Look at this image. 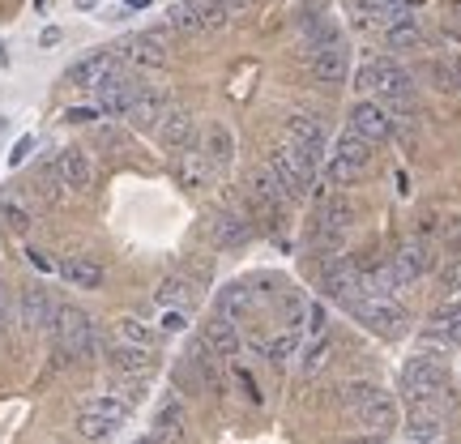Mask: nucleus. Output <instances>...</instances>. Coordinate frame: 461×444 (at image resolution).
<instances>
[{"label": "nucleus", "instance_id": "2eb2a0df", "mask_svg": "<svg viewBox=\"0 0 461 444\" xmlns=\"http://www.w3.org/2000/svg\"><path fill=\"white\" fill-rule=\"evenodd\" d=\"M158 141H163L167 150H176V154H184V150H197L201 141V129H197V115L184 112V107H171V112L163 115V124H158Z\"/></svg>", "mask_w": 461, "mask_h": 444}, {"label": "nucleus", "instance_id": "603ef678", "mask_svg": "<svg viewBox=\"0 0 461 444\" xmlns=\"http://www.w3.org/2000/svg\"><path fill=\"white\" fill-rule=\"evenodd\" d=\"M132 444H158V440H154V436H146V440H132Z\"/></svg>", "mask_w": 461, "mask_h": 444}, {"label": "nucleus", "instance_id": "dca6fc26", "mask_svg": "<svg viewBox=\"0 0 461 444\" xmlns=\"http://www.w3.org/2000/svg\"><path fill=\"white\" fill-rule=\"evenodd\" d=\"M325 295L333 299V304H342V308H350L355 299H363L367 291H363V274L355 261H333L325 265Z\"/></svg>", "mask_w": 461, "mask_h": 444}, {"label": "nucleus", "instance_id": "b1692460", "mask_svg": "<svg viewBox=\"0 0 461 444\" xmlns=\"http://www.w3.org/2000/svg\"><path fill=\"white\" fill-rule=\"evenodd\" d=\"M201 154H205V163L214 167V171L230 167V159H235V132H230L222 120L205 124V141H201Z\"/></svg>", "mask_w": 461, "mask_h": 444}, {"label": "nucleus", "instance_id": "8fccbe9b", "mask_svg": "<svg viewBox=\"0 0 461 444\" xmlns=\"http://www.w3.org/2000/svg\"><path fill=\"white\" fill-rule=\"evenodd\" d=\"M346 444H384V436H372V431H367V436H350Z\"/></svg>", "mask_w": 461, "mask_h": 444}, {"label": "nucleus", "instance_id": "72a5a7b5", "mask_svg": "<svg viewBox=\"0 0 461 444\" xmlns=\"http://www.w3.org/2000/svg\"><path fill=\"white\" fill-rule=\"evenodd\" d=\"M384 43H389V51H419L428 43V34H423V26L414 17H406V22H393L384 31Z\"/></svg>", "mask_w": 461, "mask_h": 444}, {"label": "nucleus", "instance_id": "4468645a", "mask_svg": "<svg viewBox=\"0 0 461 444\" xmlns=\"http://www.w3.org/2000/svg\"><path fill=\"white\" fill-rule=\"evenodd\" d=\"M346 129L355 132V137H363L367 146H380V141H389V132H393V120H389V112H384L380 103L359 99L355 107H350V124H346Z\"/></svg>", "mask_w": 461, "mask_h": 444}, {"label": "nucleus", "instance_id": "c85d7f7f", "mask_svg": "<svg viewBox=\"0 0 461 444\" xmlns=\"http://www.w3.org/2000/svg\"><path fill=\"white\" fill-rule=\"evenodd\" d=\"M112 65H115V51H90L86 60H77V65L68 68L65 82L68 86H90V90H95V86L103 82V73H107Z\"/></svg>", "mask_w": 461, "mask_h": 444}, {"label": "nucleus", "instance_id": "79ce46f5", "mask_svg": "<svg viewBox=\"0 0 461 444\" xmlns=\"http://www.w3.org/2000/svg\"><path fill=\"white\" fill-rule=\"evenodd\" d=\"M308 333H312V338H325V308H321V304L308 308Z\"/></svg>", "mask_w": 461, "mask_h": 444}, {"label": "nucleus", "instance_id": "9d476101", "mask_svg": "<svg viewBox=\"0 0 461 444\" xmlns=\"http://www.w3.org/2000/svg\"><path fill=\"white\" fill-rule=\"evenodd\" d=\"M146 86L132 77L129 68H120V65H112L107 73H103V82L95 86V95H99V112H107V115H124L137 103V95H141Z\"/></svg>", "mask_w": 461, "mask_h": 444}, {"label": "nucleus", "instance_id": "4be33fe9", "mask_svg": "<svg viewBox=\"0 0 461 444\" xmlns=\"http://www.w3.org/2000/svg\"><path fill=\"white\" fill-rule=\"evenodd\" d=\"M188 436V411L180 397H167L158 414H154V440L158 444H180Z\"/></svg>", "mask_w": 461, "mask_h": 444}, {"label": "nucleus", "instance_id": "473e14b6", "mask_svg": "<svg viewBox=\"0 0 461 444\" xmlns=\"http://www.w3.org/2000/svg\"><path fill=\"white\" fill-rule=\"evenodd\" d=\"M188 372H197V380L210 389V394H222V372H218V359L210 355L205 342H197L188 350Z\"/></svg>", "mask_w": 461, "mask_h": 444}, {"label": "nucleus", "instance_id": "412c9836", "mask_svg": "<svg viewBox=\"0 0 461 444\" xmlns=\"http://www.w3.org/2000/svg\"><path fill=\"white\" fill-rule=\"evenodd\" d=\"M56 171H60V184H65L68 193H86L90 180H95V163H90V154L77 146H68L56 154Z\"/></svg>", "mask_w": 461, "mask_h": 444}, {"label": "nucleus", "instance_id": "09e8293b", "mask_svg": "<svg viewBox=\"0 0 461 444\" xmlns=\"http://www.w3.org/2000/svg\"><path fill=\"white\" fill-rule=\"evenodd\" d=\"M31 261L39 265V269H43V274H48V269H56V265L48 261V252H39V248H31Z\"/></svg>", "mask_w": 461, "mask_h": 444}, {"label": "nucleus", "instance_id": "f03ea898", "mask_svg": "<svg viewBox=\"0 0 461 444\" xmlns=\"http://www.w3.org/2000/svg\"><path fill=\"white\" fill-rule=\"evenodd\" d=\"M402 394L406 402H436L453 411V376H448V363L440 355H411L402 367Z\"/></svg>", "mask_w": 461, "mask_h": 444}, {"label": "nucleus", "instance_id": "7ed1b4c3", "mask_svg": "<svg viewBox=\"0 0 461 444\" xmlns=\"http://www.w3.org/2000/svg\"><path fill=\"white\" fill-rule=\"evenodd\" d=\"M342 406H346V414H350L363 431H372V436H384V431L397 423L393 397L384 394L380 385H372V380H350L342 389Z\"/></svg>", "mask_w": 461, "mask_h": 444}, {"label": "nucleus", "instance_id": "5701e85b", "mask_svg": "<svg viewBox=\"0 0 461 444\" xmlns=\"http://www.w3.org/2000/svg\"><path fill=\"white\" fill-rule=\"evenodd\" d=\"M210 240H214V248H244L252 240V227L235 210H214L210 214Z\"/></svg>", "mask_w": 461, "mask_h": 444}, {"label": "nucleus", "instance_id": "423d86ee", "mask_svg": "<svg viewBox=\"0 0 461 444\" xmlns=\"http://www.w3.org/2000/svg\"><path fill=\"white\" fill-rule=\"evenodd\" d=\"M129 414H132V406L120 394H103V397H90L82 411H77V423H73V428H77L82 440L99 444V440H107V436H115V428H120Z\"/></svg>", "mask_w": 461, "mask_h": 444}, {"label": "nucleus", "instance_id": "a18cd8bd", "mask_svg": "<svg viewBox=\"0 0 461 444\" xmlns=\"http://www.w3.org/2000/svg\"><path fill=\"white\" fill-rule=\"evenodd\" d=\"M9 316H14V304H9V291L0 286V333H5V325H9Z\"/></svg>", "mask_w": 461, "mask_h": 444}, {"label": "nucleus", "instance_id": "f8f14e48", "mask_svg": "<svg viewBox=\"0 0 461 444\" xmlns=\"http://www.w3.org/2000/svg\"><path fill=\"white\" fill-rule=\"evenodd\" d=\"M389 261H393L397 286H402V291H411V286L423 278V274H431V269H436V252L428 248V240H411V244L397 248Z\"/></svg>", "mask_w": 461, "mask_h": 444}, {"label": "nucleus", "instance_id": "e433bc0d", "mask_svg": "<svg viewBox=\"0 0 461 444\" xmlns=\"http://www.w3.org/2000/svg\"><path fill=\"white\" fill-rule=\"evenodd\" d=\"M431 82H436V90H445V95H453V90H461V56H445V60H431Z\"/></svg>", "mask_w": 461, "mask_h": 444}, {"label": "nucleus", "instance_id": "bb28decb", "mask_svg": "<svg viewBox=\"0 0 461 444\" xmlns=\"http://www.w3.org/2000/svg\"><path fill=\"white\" fill-rule=\"evenodd\" d=\"M107 363H112V372H124V376H149L154 372V355L141 350V346H124V342L107 346Z\"/></svg>", "mask_w": 461, "mask_h": 444}, {"label": "nucleus", "instance_id": "6ab92c4d", "mask_svg": "<svg viewBox=\"0 0 461 444\" xmlns=\"http://www.w3.org/2000/svg\"><path fill=\"white\" fill-rule=\"evenodd\" d=\"M346 73H350V48H346L342 39L330 43V48L312 51V77L321 86H342Z\"/></svg>", "mask_w": 461, "mask_h": 444}, {"label": "nucleus", "instance_id": "ea45409f", "mask_svg": "<svg viewBox=\"0 0 461 444\" xmlns=\"http://www.w3.org/2000/svg\"><path fill=\"white\" fill-rule=\"evenodd\" d=\"M440 286H445V295H461V257H448L440 265Z\"/></svg>", "mask_w": 461, "mask_h": 444}, {"label": "nucleus", "instance_id": "f257e3e1", "mask_svg": "<svg viewBox=\"0 0 461 444\" xmlns=\"http://www.w3.org/2000/svg\"><path fill=\"white\" fill-rule=\"evenodd\" d=\"M355 90L372 95V103H384L393 112H414V77L389 56L363 60L359 73H355Z\"/></svg>", "mask_w": 461, "mask_h": 444}, {"label": "nucleus", "instance_id": "f704fd0d", "mask_svg": "<svg viewBox=\"0 0 461 444\" xmlns=\"http://www.w3.org/2000/svg\"><path fill=\"white\" fill-rule=\"evenodd\" d=\"M350 222H355V205H350L346 197H330L325 205H321V231L342 235V231H350Z\"/></svg>", "mask_w": 461, "mask_h": 444}, {"label": "nucleus", "instance_id": "3c124183", "mask_svg": "<svg viewBox=\"0 0 461 444\" xmlns=\"http://www.w3.org/2000/svg\"><path fill=\"white\" fill-rule=\"evenodd\" d=\"M95 5H99V0H77V9H95Z\"/></svg>", "mask_w": 461, "mask_h": 444}, {"label": "nucleus", "instance_id": "37998d69", "mask_svg": "<svg viewBox=\"0 0 461 444\" xmlns=\"http://www.w3.org/2000/svg\"><path fill=\"white\" fill-rule=\"evenodd\" d=\"M184 325H188V316H184V308H171V313H163V333H180Z\"/></svg>", "mask_w": 461, "mask_h": 444}, {"label": "nucleus", "instance_id": "a19ab883", "mask_svg": "<svg viewBox=\"0 0 461 444\" xmlns=\"http://www.w3.org/2000/svg\"><path fill=\"white\" fill-rule=\"evenodd\" d=\"M0 214L9 218V227H14V231H26V227H31V214H26V210H22L14 197H5V193H0Z\"/></svg>", "mask_w": 461, "mask_h": 444}, {"label": "nucleus", "instance_id": "f3484780", "mask_svg": "<svg viewBox=\"0 0 461 444\" xmlns=\"http://www.w3.org/2000/svg\"><path fill=\"white\" fill-rule=\"evenodd\" d=\"M201 342L210 346V355H214V359H240V350H244L240 325L227 321V316H218V313L201 325Z\"/></svg>", "mask_w": 461, "mask_h": 444}, {"label": "nucleus", "instance_id": "20e7f679", "mask_svg": "<svg viewBox=\"0 0 461 444\" xmlns=\"http://www.w3.org/2000/svg\"><path fill=\"white\" fill-rule=\"evenodd\" d=\"M51 330H56V363H73V359H90V355H95L99 333H95V321H90L77 304L56 308Z\"/></svg>", "mask_w": 461, "mask_h": 444}, {"label": "nucleus", "instance_id": "7c9ffc66", "mask_svg": "<svg viewBox=\"0 0 461 444\" xmlns=\"http://www.w3.org/2000/svg\"><path fill=\"white\" fill-rule=\"evenodd\" d=\"M252 313H257V291H248L244 282H230L227 291L218 295V316H227V321H248Z\"/></svg>", "mask_w": 461, "mask_h": 444}, {"label": "nucleus", "instance_id": "a211bd4d", "mask_svg": "<svg viewBox=\"0 0 461 444\" xmlns=\"http://www.w3.org/2000/svg\"><path fill=\"white\" fill-rule=\"evenodd\" d=\"M120 60L132 68H163L167 65L163 34H129V39L120 43Z\"/></svg>", "mask_w": 461, "mask_h": 444}, {"label": "nucleus", "instance_id": "864d4df0", "mask_svg": "<svg viewBox=\"0 0 461 444\" xmlns=\"http://www.w3.org/2000/svg\"><path fill=\"white\" fill-rule=\"evenodd\" d=\"M5 60H9V56H5V43H0V65H5Z\"/></svg>", "mask_w": 461, "mask_h": 444}, {"label": "nucleus", "instance_id": "49530a36", "mask_svg": "<svg viewBox=\"0 0 461 444\" xmlns=\"http://www.w3.org/2000/svg\"><path fill=\"white\" fill-rule=\"evenodd\" d=\"M65 120H68V124H86V120H95V107H73Z\"/></svg>", "mask_w": 461, "mask_h": 444}, {"label": "nucleus", "instance_id": "39448f33", "mask_svg": "<svg viewBox=\"0 0 461 444\" xmlns=\"http://www.w3.org/2000/svg\"><path fill=\"white\" fill-rule=\"evenodd\" d=\"M269 171L278 176L282 197H286V201H303V197H308V188H312V180H316V159L308 154V150L282 141V146L274 150V159H269Z\"/></svg>", "mask_w": 461, "mask_h": 444}, {"label": "nucleus", "instance_id": "6e6552de", "mask_svg": "<svg viewBox=\"0 0 461 444\" xmlns=\"http://www.w3.org/2000/svg\"><path fill=\"white\" fill-rule=\"evenodd\" d=\"M367 163H372V146L346 129L342 137H338V146H333L330 163H325V180H330L333 188H346V184H355L363 171H367Z\"/></svg>", "mask_w": 461, "mask_h": 444}, {"label": "nucleus", "instance_id": "c9c22d12", "mask_svg": "<svg viewBox=\"0 0 461 444\" xmlns=\"http://www.w3.org/2000/svg\"><path fill=\"white\" fill-rule=\"evenodd\" d=\"M115 338H120L124 346H141V350H149L158 333L149 330L146 321H137V316H120V321H115Z\"/></svg>", "mask_w": 461, "mask_h": 444}, {"label": "nucleus", "instance_id": "2f4dec72", "mask_svg": "<svg viewBox=\"0 0 461 444\" xmlns=\"http://www.w3.org/2000/svg\"><path fill=\"white\" fill-rule=\"evenodd\" d=\"M193 299H197V286L188 278H180V274H167V278L158 282V291H154V304L167 308V313H171V308H188Z\"/></svg>", "mask_w": 461, "mask_h": 444}, {"label": "nucleus", "instance_id": "9b49d317", "mask_svg": "<svg viewBox=\"0 0 461 444\" xmlns=\"http://www.w3.org/2000/svg\"><path fill=\"white\" fill-rule=\"evenodd\" d=\"M448 428V411L436 402H406V440L411 444H440Z\"/></svg>", "mask_w": 461, "mask_h": 444}, {"label": "nucleus", "instance_id": "a878e982", "mask_svg": "<svg viewBox=\"0 0 461 444\" xmlns=\"http://www.w3.org/2000/svg\"><path fill=\"white\" fill-rule=\"evenodd\" d=\"M167 112H171V107H167V99L158 95V90H141V95H137V103L124 112V120H129L132 129L149 132V129H158V124H163Z\"/></svg>", "mask_w": 461, "mask_h": 444}, {"label": "nucleus", "instance_id": "c756f323", "mask_svg": "<svg viewBox=\"0 0 461 444\" xmlns=\"http://www.w3.org/2000/svg\"><path fill=\"white\" fill-rule=\"evenodd\" d=\"M210 176H214V167L205 163L201 146L176 154V180H180V188H205V180H210Z\"/></svg>", "mask_w": 461, "mask_h": 444}, {"label": "nucleus", "instance_id": "393cba45", "mask_svg": "<svg viewBox=\"0 0 461 444\" xmlns=\"http://www.w3.org/2000/svg\"><path fill=\"white\" fill-rule=\"evenodd\" d=\"M428 338H436L445 346H461V299H445L428 316Z\"/></svg>", "mask_w": 461, "mask_h": 444}, {"label": "nucleus", "instance_id": "c03bdc74", "mask_svg": "<svg viewBox=\"0 0 461 444\" xmlns=\"http://www.w3.org/2000/svg\"><path fill=\"white\" fill-rule=\"evenodd\" d=\"M31 150H34V137H22V141L14 146V154H9V167H22V163H26V154H31Z\"/></svg>", "mask_w": 461, "mask_h": 444}, {"label": "nucleus", "instance_id": "1a4fd4ad", "mask_svg": "<svg viewBox=\"0 0 461 444\" xmlns=\"http://www.w3.org/2000/svg\"><path fill=\"white\" fill-rule=\"evenodd\" d=\"M227 9L218 5V0H176L171 9H167V26L180 34H201V31H218V26H227Z\"/></svg>", "mask_w": 461, "mask_h": 444}, {"label": "nucleus", "instance_id": "0eeeda50", "mask_svg": "<svg viewBox=\"0 0 461 444\" xmlns=\"http://www.w3.org/2000/svg\"><path fill=\"white\" fill-rule=\"evenodd\" d=\"M346 313L355 316L359 325H367V330L376 333V338H384V342H397V338H406V330H411V313L397 304V299H355Z\"/></svg>", "mask_w": 461, "mask_h": 444}, {"label": "nucleus", "instance_id": "58836bf2", "mask_svg": "<svg viewBox=\"0 0 461 444\" xmlns=\"http://www.w3.org/2000/svg\"><path fill=\"white\" fill-rule=\"evenodd\" d=\"M330 355H333V342H330V338H316V342L308 346L303 363H299V372H308V376H312V372H321V367L330 363Z\"/></svg>", "mask_w": 461, "mask_h": 444}, {"label": "nucleus", "instance_id": "cd10ccee", "mask_svg": "<svg viewBox=\"0 0 461 444\" xmlns=\"http://www.w3.org/2000/svg\"><path fill=\"white\" fill-rule=\"evenodd\" d=\"M60 274H65V282H73L77 291H99L103 278H107L95 257H65V261H60Z\"/></svg>", "mask_w": 461, "mask_h": 444}, {"label": "nucleus", "instance_id": "4c0bfd02", "mask_svg": "<svg viewBox=\"0 0 461 444\" xmlns=\"http://www.w3.org/2000/svg\"><path fill=\"white\" fill-rule=\"evenodd\" d=\"M299 355V338L295 333H282V338H269V346H265V359L274 363V367H286V363Z\"/></svg>", "mask_w": 461, "mask_h": 444}, {"label": "nucleus", "instance_id": "ddd939ff", "mask_svg": "<svg viewBox=\"0 0 461 444\" xmlns=\"http://www.w3.org/2000/svg\"><path fill=\"white\" fill-rule=\"evenodd\" d=\"M17 321H22V330L26 333H39L48 330L51 321H56V299L43 282H31V286H22V299H17Z\"/></svg>", "mask_w": 461, "mask_h": 444}, {"label": "nucleus", "instance_id": "de8ad7c7", "mask_svg": "<svg viewBox=\"0 0 461 444\" xmlns=\"http://www.w3.org/2000/svg\"><path fill=\"white\" fill-rule=\"evenodd\" d=\"M39 43H43V48H56V43H60V26H48V31L39 34Z\"/></svg>", "mask_w": 461, "mask_h": 444}, {"label": "nucleus", "instance_id": "aec40b11", "mask_svg": "<svg viewBox=\"0 0 461 444\" xmlns=\"http://www.w3.org/2000/svg\"><path fill=\"white\" fill-rule=\"evenodd\" d=\"M286 141L299 150H308L316 163H321V154H325V129H321V120L308 112H291L286 115Z\"/></svg>", "mask_w": 461, "mask_h": 444}]
</instances>
